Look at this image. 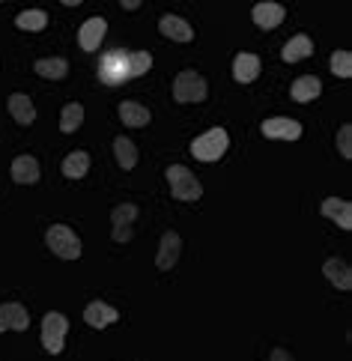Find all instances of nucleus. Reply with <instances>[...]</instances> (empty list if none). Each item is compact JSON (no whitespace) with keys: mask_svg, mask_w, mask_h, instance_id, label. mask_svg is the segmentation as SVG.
<instances>
[{"mask_svg":"<svg viewBox=\"0 0 352 361\" xmlns=\"http://www.w3.org/2000/svg\"><path fill=\"white\" fill-rule=\"evenodd\" d=\"M90 171V156L84 149H78V152H69L66 159H63V176H69V179H81L87 176Z\"/></svg>","mask_w":352,"mask_h":361,"instance_id":"obj_23","label":"nucleus"},{"mask_svg":"<svg viewBox=\"0 0 352 361\" xmlns=\"http://www.w3.org/2000/svg\"><path fill=\"white\" fill-rule=\"evenodd\" d=\"M210 87H206V78L198 72H179L174 81V99L176 102H203Z\"/></svg>","mask_w":352,"mask_h":361,"instance_id":"obj_5","label":"nucleus"},{"mask_svg":"<svg viewBox=\"0 0 352 361\" xmlns=\"http://www.w3.org/2000/svg\"><path fill=\"white\" fill-rule=\"evenodd\" d=\"M45 242H48L51 254H57L60 260H78V257H81V239H78V233L66 224H51L45 233Z\"/></svg>","mask_w":352,"mask_h":361,"instance_id":"obj_1","label":"nucleus"},{"mask_svg":"<svg viewBox=\"0 0 352 361\" xmlns=\"http://www.w3.org/2000/svg\"><path fill=\"white\" fill-rule=\"evenodd\" d=\"M120 120L126 126H132V128H140V126H147L152 120V114L140 105V102H123L120 105Z\"/></svg>","mask_w":352,"mask_h":361,"instance_id":"obj_22","label":"nucleus"},{"mask_svg":"<svg viewBox=\"0 0 352 361\" xmlns=\"http://www.w3.org/2000/svg\"><path fill=\"white\" fill-rule=\"evenodd\" d=\"M167 183H171V195L176 200H200V195H203V185L198 183V176L182 164L167 167Z\"/></svg>","mask_w":352,"mask_h":361,"instance_id":"obj_2","label":"nucleus"},{"mask_svg":"<svg viewBox=\"0 0 352 361\" xmlns=\"http://www.w3.org/2000/svg\"><path fill=\"white\" fill-rule=\"evenodd\" d=\"M81 123H84V108L78 105V102H72V105L63 108V117H60V128H63V132L72 135L75 128H81Z\"/></svg>","mask_w":352,"mask_h":361,"instance_id":"obj_27","label":"nucleus"},{"mask_svg":"<svg viewBox=\"0 0 352 361\" xmlns=\"http://www.w3.org/2000/svg\"><path fill=\"white\" fill-rule=\"evenodd\" d=\"M320 209H322L325 218H332L334 224H341V230H352V203H349V200L325 197Z\"/></svg>","mask_w":352,"mask_h":361,"instance_id":"obj_12","label":"nucleus"},{"mask_svg":"<svg viewBox=\"0 0 352 361\" xmlns=\"http://www.w3.org/2000/svg\"><path fill=\"white\" fill-rule=\"evenodd\" d=\"M120 4H123V9H138L140 0H120Z\"/></svg>","mask_w":352,"mask_h":361,"instance_id":"obj_31","label":"nucleus"},{"mask_svg":"<svg viewBox=\"0 0 352 361\" xmlns=\"http://www.w3.org/2000/svg\"><path fill=\"white\" fill-rule=\"evenodd\" d=\"M337 149H341L344 159H352V126H341V132H337Z\"/></svg>","mask_w":352,"mask_h":361,"instance_id":"obj_29","label":"nucleus"},{"mask_svg":"<svg viewBox=\"0 0 352 361\" xmlns=\"http://www.w3.org/2000/svg\"><path fill=\"white\" fill-rule=\"evenodd\" d=\"M30 326V317H28V307L18 305V302H6L0 305V331H28Z\"/></svg>","mask_w":352,"mask_h":361,"instance_id":"obj_8","label":"nucleus"},{"mask_svg":"<svg viewBox=\"0 0 352 361\" xmlns=\"http://www.w3.org/2000/svg\"><path fill=\"white\" fill-rule=\"evenodd\" d=\"M36 75H42L48 81H60L69 75V63L63 57H42V60H36Z\"/></svg>","mask_w":352,"mask_h":361,"instance_id":"obj_21","label":"nucleus"},{"mask_svg":"<svg viewBox=\"0 0 352 361\" xmlns=\"http://www.w3.org/2000/svg\"><path fill=\"white\" fill-rule=\"evenodd\" d=\"M105 30H108V21L105 18H90L81 24V30H78V42H81L84 51H96L105 39Z\"/></svg>","mask_w":352,"mask_h":361,"instance_id":"obj_11","label":"nucleus"},{"mask_svg":"<svg viewBox=\"0 0 352 361\" xmlns=\"http://www.w3.org/2000/svg\"><path fill=\"white\" fill-rule=\"evenodd\" d=\"M263 135L272 140H298L302 137V123L290 117H272L263 123Z\"/></svg>","mask_w":352,"mask_h":361,"instance_id":"obj_7","label":"nucleus"},{"mask_svg":"<svg viewBox=\"0 0 352 361\" xmlns=\"http://www.w3.org/2000/svg\"><path fill=\"white\" fill-rule=\"evenodd\" d=\"M269 361H293V355L286 350H272V358Z\"/></svg>","mask_w":352,"mask_h":361,"instance_id":"obj_30","label":"nucleus"},{"mask_svg":"<svg viewBox=\"0 0 352 361\" xmlns=\"http://www.w3.org/2000/svg\"><path fill=\"white\" fill-rule=\"evenodd\" d=\"M116 307H111V305H105V302H90L87 307H84V319H87V326H93V329H108V326H114L116 322Z\"/></svg>","mask_w":352,"mask_h":361,"instance_id":"obj_13","label":"nucleus"},{"mask_svg":"<svg viewBox=\"0 0 352 361\" xmlns=\"http://www.w3.org/2000/svg\"><path fill=\"white\" fill-rule=\"evenodd\" d=\"M9 114H12V120H16L18 126H30L36 120V111H33V102L24 96V93H16V96H9Z\"/></svg>","mask_w":352,"mask_h":361,"instance_id":"obj_19","label":"nucleus"},{"mask_svg":"<svg viewBox=\"0 0 352 361\" xmlns=\"http://www.w3.org/2000/svg\"><path fill=\"white\" fill-rule=\"evenodd\" d=\"M179 251H182V239H179V233L167 230V233L162 236V248H159V257H155V266H159L162 272L174 269L176 260H179Z\"/></svg>","mask_w":352,"mask_h":361,"instance_id":"obj_10","label":"nucleus"},{"mask_svg":"<svg viewBox=\"0 0 352 361\" xmlns=\"http://www.w3.org/2000/svg\"><path fill=\"white\" fill-rule=\"evenodd\" d=\"M293 99L296 102H314L320 93H322V84H320V78H314V75H302V78H296V84H293Z\"/></svg>","mask_w":352,"mask_h":361,"instance_id":"obj_20","label":"nucleus"},{"mask_svg":"<svg viewBox=\"0 0 352 361\" xmlns=\"http://www.w3.org/2000/svg\"><path fill=\"white\" fill-rule=\"evenodd\" d=\"M66 331H69V319L57 314V311H51L42 317V346H45V353L51 355H60L63 353V341H66Z\"/></svg>","mask_w":352,"mask_h":361,"instance_id":"obj_4","label":"nucleus"},{"mask_svg":"<svg viewBox=\"0 0 352 361\" xmlns=\"http://www.w3.org/2000/svg\"><path fill=\"white\" fill-rule=\"evenodd\" d=\"M60 4H66V6H78V4H81V0H60Z\"/></svg>","mask_w":352,"mask_h":361,"instance_id":"obj_32","label":"nucleus"},{"mask_svg":"<svg viewBox=\"0 0 352 361\" xmlns=\"http://www.w3.org/2000/svg\"><path fill=\"white\" fill-rule=\"evenodd\" d=\"M332 72L337 78H349L352 75V54L349 51H334L332 54Z\"/></svg>","mask_w":352,"mask_h":361,"instance_id":"obj_28","label":"nucleus"},{"mask_svg":"<svg viewBox=\"0 0 352 361\" xmlns=\"http://www.w3.org/2000/svg\"><path fill=\"white\" fill-rule=\"evenodd\" d=\"M227 147H230V137L224 128H210V132H203L191 144V152H194V159H200V161H218L227 152Z\"/></svg>","mask_w":352,"mask_h":361,"instance_id":"obj_3","label":"nucleus"},{"mask_svg":"<svg viewBox=\"0 0 352 361\" xmlns=\"http://www.w3.org/2000/svg\"><path fill=\"white\" fill-rule=\"evenodd\" d=\"M260 57L257 54H236V60H233V78H236L239 84H251L260 78Z\"/></svg>","mask_w":352,"mask_h":361,"instance_id":"obj_15","label":"nucleus"},{"mask_svg":"<svg viewBox=\"0 0 352 361\" xmlns=\"http://www.w3.org/2000/svg\"><path fill=\"white\" fill-rule=\"evenodd\" d=\"M16 24L21 30H45V24H48V12L42 9H24L16 16Z\"/></svg>","mask_w":352,"mask_h":361,"instance_id":"obj_25","label":"nucleus"},{"mask_svg":"<svg viewBox=\"0 0 352 361\" xmlns=\"http://www.w3.org/2000/svg\"><path fill=\"white\" fill-rule=\"evenodd\" d=\"M159 30L167 36V39H174V42H191L194 39L191 24L186 18H179V16H162Z\"/></svg>","mask_w":352,"mask_h":361,"instance_id":"obj_14","label":"nucleus"},{"mask_svg":"<svg viewBox=\"0 0 352 361\" xmlns=\"http://www.w3.org/2000/svg\"><path fill=\"white\" fill-rule=\"evenodd\" d=\"M138 218V206L135 203H120L111 212V224H114V239L116 242H128L132 239V221Z\"/></svg>","mask_w":352,"mask_h":361,"instance_id":"obj_6","label":"nucleus"},{"mask_svg":"<svg viewBox=\"0 0 352 361\" xmlns=\"http://www.w3.org/2000/svg\"><path fill=\"white\" fill-rule=\"evenodd\" d=\"M0 4H4V0H0Z\"/></svg>","mask_w":352,"mask_h":361,"instance_id":"obj_33","label":"nucleus"},{"mask_svg":"<svg viewBox=\"0 0 352 361\" xmlns=\"http://www.w3.org/2000/svg\"><path fill=\"white\" fill-rule=\"evenodd\" d=\"M114 156H116V161H120L123 171H132V167L138 164V147L128 137L120 135V137L114 140Z\"/></svg>","mask_w":352,"mask_h":361,"instance_id":"obj_24","label":"nucleus"},{"mask_svg":"<svg viewBox=\"0 0 352 361\" xmlns=\"http://www.w3.org/2000/svg\"><path fill=\"white\" fill-rule=\"evenodd\" d=\"M12 179L18 185H33L39 183V161L33 156H18L12 161Z\"/></svg>","mask_w":352,"mask_h":361,"instance_id":"obj_16","label":"nucleus"},{"mask_svg":"<svg viewBox=\"0 0 352 361\" xmlns=\"http://www.w3.org/2000/svg\"><path fill=\"white\" fill-rule=\"evenodd\" d=\"M322 272H325V278H329L337 290H352V269L344 263V260H325V266H322Z\"/></svg>","mask_w":352,"mask_h":361,"instance_id":"obj_17","label":"nucleus"},{"mask_svg":"<svg viewBox=\"0 0 352 361\" xmlns=\"http://www.w3.org/2000/svg\"><path fill=\"white\" fill-rule=\"evenodd\" d=\"M254 24L257 27H263V30H275L278 24H284L286 18V9L281 4H272V0H266V4H257L254 6Z\"/></svg>","mask_w":352,"mask_h":361,"instance_id":"obj_9","label":"nucleus"},{"mask_svg":"<svg viewBox=\"0 0 352 361\" xmlns=\"http://www.w3.org/2000/svg\"><path fill=\"white\" fill-rule=\"evenodd\" d=\"M152 57L147 51H135V54H126V78H138V75L150 72Z\"/></svg>","mask_w":352,"mask_h":361,"instance_id":"obj_26","label":"nucleus"},{"mask_svg":"<svg viewBox=\"0 0 352 361\" xmlns=\"http://www.w3.org/2000/svg\"><path fill=\"white\" fill-rule=\"evenodd\" d=\"M310 54H314V42H310L305 33L293 36V39L286 42L284 51H281V57H284L286 63H298V60H305V57H310Z\"/></svg>","mask_w":352,"mask_h":361,"instance_id":"obj_18","label":"nucleus"}]
</instances>
